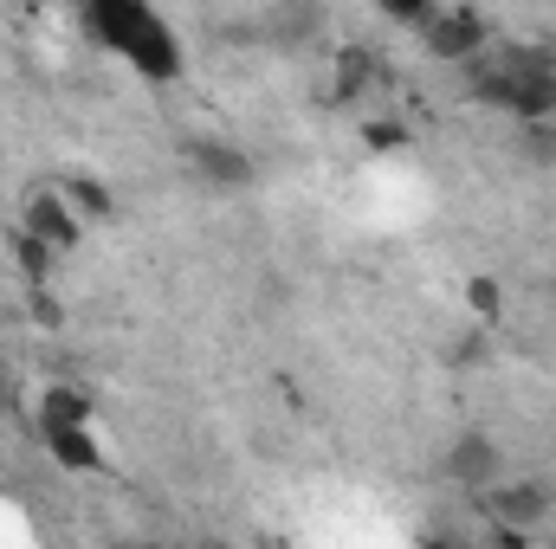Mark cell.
<instances>
[{"label": "cell", "instance_id": "7a4b0ae2", "mask_svg": "<svg viewBox=\"0 0 556 549\" xmlns=\"http://www.w3.org/2000/svg\"><path fill=\"white\" fill-rule=\"evenodd\" d=\"M466 91L518 124H551L556 117V59L531 46H505L466 65Z\"/></svg>", "mask_w": 556, "mask_h": 549}, {"label": "cell", "instance_id": "277c9868", "mask_svg": "<svg viewBox=\"0 0 556 549\" xmlns=\"http://www.w3.org/2000/svg\"><path fill=\"white\" fill-rule=\"evenodd\" d=\"M20 233L46 240L59 259H72V253L85 246V220L72 214V201H65L59 188H39V194H26V207H20Z\"/></svg>", "mask_w": 556, "mask_h": 549}, {"label": "cell", "instance_id": "6da1fadb", "mask_svg": "<svg viewBox=\"0 0 556 549\" xmlns=\"http://www.w3.org/2000/svg\"><path fill=\"white\" fill-rule=\"evenodd\" d=\"M85 33L104 46V52H117L130 72H137L142 85H175L181 78V33L149 7V0H91L85 13Z\"/></svg>", "mask_w": 556, "mask_h": 549}, {"label": "cell", "instance_id": "2e32d148", "mask_svg": "<svg viewBox=\"0 0 556 549\" xmlns=\"http://www.w3.org/2000/svg\"><path fill=\"white\" fill-rule=\"evenodd\" d=\"M13 401V375H7V362H0V408Z\"/></svg>", "mask_w": 556, "mask_h": 549}, {"label": "cell", "instance_id": "ac0fdd59", "mask_svg": "<svg viewBox=\"0 0 556 549\" xmlns=\"http://www.w3.org/2000/svg\"><path fill=\"white\" fill-rule=\"evenodd\" d=\"M0 72H7V52H0Z\"/></svg>", "mask_w": 556, "mask_h": 549}, {"label": "cell", "instance_id": "7c38bea8", "mask_svg": "<svg viewBox=\"0 0 556 549\" xmlns=\"http://www.w3.org/2000/svg\"><path fill=\"white\" fill-rule=\"evenodd\" d=\"M7 253H13V266H20V278H26L33 291H46V284L59 278V253H52L46 240H33V233H20V227H13V240H7Z\"/></svg>", "mask_w": 556, "mask_h": 549}, {"label": "cell", "instance_id": "3957f363", "mask_svg": "<svg viewBox=\"0 0 556 549\" xmlns=\"http://www.w3.org/2000/svg\"><path fill=\"white\" fill-rule=\"evenodd\" d=\"M420 52H433L446 65H472L492 52V20L479 7H433L420 26Z\"/></svg>", "mask_w": 556, "mask_h": 549}, {"label": "cell", "instance_id": "4fadbf2b", "mask_svg": "<svg viewBox=\"0 0 556 549\" xmlns=\"http://www.w3.org/2000/svg\"><path fill=\"white\" fill-rule=\"evenodd\" d=\"M466 310H472L479 323H498V317H505V284H498V278H466Z\"/></svg>", "mask_w": 556, "mask_h": 549}, {"label": "cell", "instance_id": "9c48e42d", "mask_svg": "<svg viewBox=\"0 0 556 549\" xmlns=\"http://www.w3.org/2000/svg\"><path fill=\"white\" fill-rule=\"evenodd\" d=\"M59 194L72 201V214H78L85 227L117 220V194H111V181H104V175H85V168H78V175H65V181H59Z\"/></svg>", "mask_w": 556, "mask_h": 549}, {"label": "cell", "instance_id": "9a60e30c", "mask_svg": "<svg viewBox=\"0 0 556 549\" xmlns=\"http://www.w3.org/2000/svg\"><path fill=\"white\" fill-rule=\"evenodd\" d=\"M525 155H531V162H556V130L551 124H525Z\"/></svg>", "mask_w": 556, "mask_h": 549}, {"label": "cell", "instance_id": "30bf717a", "mask_svg": "<svg viewBox=\"0 0 556 549\" xmlns=\"http://www.w3.org/2000/svg\"><path fill=\"white\" fill-rule=\"evenodd\" d=\"M194 168H201L214 188H247V181H253V155L233 149V142H194Z\"/></svg>", "mask_w": 556, "mask_h": 549}, {"label": "cell", "instance_id": "8992f818", "mask_svg": "<svg viewBox=\"0 0 556 549\" xmlns=\"http://www.w3.org/2000/svg\"><path fill=\"white\" fill-rule=\"evenodd\" d=\"M446 478H453V485H466L472 498H479V491H492V485L505 478V446H498L492 433H459V439L446 446Z\"/></svg>", "mask_w": 556, "mask_h": 549}, {"label": "cell", "instance_id": "52a82bcc", "mask_svg": "<svg viewBox=\"0 0 556 549\" xmlns=\"http://www.w3.org/2000/svg\"><path fill=\"white\" fill-rule=\"evenodd\" d=\"M389 85V72H382V59L369 52V46H343L337 59H330V98L337 104H363V98H376Z\"/></svg>", "mask_w": 556, "mask_h": 549}, {"label": "cell", "instance_id": "8fae6325", "mask_svg": "<svg viewBox=\"0 0 556 549\" xmlns=\"http://www.w3.org/2000/svg\"><path fill=\"white\" fill-rule=\"evenodd\" d=\"M33 420H52V426H91L98 408H91V395L85 388H72V382H52L46 395H39V413Z\"/></svg>", "mask_w": 556, "mask_h": 549}, {"label": "cell", "instance_id": "5bb4252c", "mask_svg": "<svg viewBox=\"0 0 556 549\" xmlns=\"http://www.w3.org/2000/svg\"><path fill=\"white\" fill-rule=\"evenodd\" d=\"M408 142H415V130L395 124V117H369V124H363V149H376V155H402Z\"/></svg>", "mask_w": 556, "mask_h": 549}, {"label": "cell", "instance_id": "e0dca14e", "mask_svg": "<svg viewBox=\"0 0 556 549\" xmlns=\"http://www.w3.org/2000/svg\"><path fill=\"white\" fill-rule=\"evenodd\" d=\"M420 549H459V544H453V537H427Z\"/></svg>", "mask_w": 556, "mask_h": 549}, {"label": "cell", "instance_id": "5b68a950", "mask_svg": "<svg viewBox=\"0 0 556 549\" xmlns=\"http://www.w3.org/2000/svg\"><path fill=\"white\" fill-rule=\"evenodd\" d=\"M479 505H485V518H492L498 531H538V524L551 518L556 491L538 485V478H498L492 491H479Z\"/></svg>", "mask_w": 556, "mask_h": 549}, {"label": "cell", "instance_id": "ba28073f", "mask_svg": "<svg viewBox=\"0 0 556 549\" xmlns=\"http://www.w3.org/2000/svg\"><path fill=\"white\" fill-rule=\"evenodd\" d=\"M39 426V446L52 452V465H65V472H104V446H98V433L91 426H52V420H33Z\"/></svg>", "mask_w": 556, "mask_h": 549}]
</instances>
